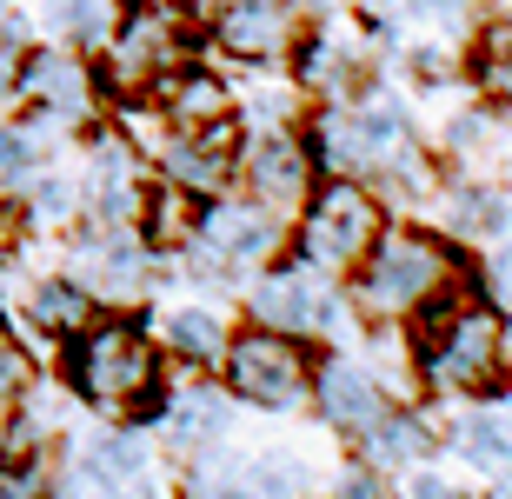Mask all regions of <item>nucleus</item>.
Returning a JSON list of instances; mask_svg holds the SVG:
<instances>
[{
	"instance_id": "1",
	"label": "nucleus",
	"mask_w": 512,
	"mask_h": 499,
	"mask_svg": "<svg viewBox=\"0 0 512 499\" xmlns=\"http://www.w3.org/2000/svg\"><path fill=\"white\" fill-rule=\"evenodd\" d=\"M453 280H466L453 240L439 227H419V220H386L380 240L360 253V267L346 273V293L366 320L380 327H406L433 293H446Z\"/></svg>"
},
{
	"instance_id": "2",
	"label": "nucleus",
	"mask_w": 512,
	"mask_h": 499,
	"mask_svg": "<svg viewBox=\"0 0 512 499\" xmlns=\"http://www.w3.org/2000/svg\"><path fill=\"white\" fill-rule=\"evenodd\" d=\"M506 327H512V313H499L479 287H466L453 307L439 313V320L406 327V333H413L419 386H426V393H446V400H479V393H499V386L512 380Z\"/></svg>"
},
{
	"instance_id": "3",
	"label": "nucleus",
	"mask_w": 512,
	"mask_h": 499,
	"mask_svg": "<svg viewBox=\"0 0 512 499\" xmlns=\"http://www.w3.org/2000/svg\"><path fill=\"white\" fill-rule=\"evenodd\" d=\"M386 227V200L373 180L360 173H320V187L306 193V207L293 213V260L313 273H346L360 267V253L380 240Z\"/></svg>"
},
{
	"instance_id": "4",
	"label": "nucleus",
	"mask_w": 512,
	"mask_h": 499,
	"mask_svg": "<svg viewBox=\"0 0 512 499\" xmlns=\"http://www.w3.org/2000/svg\"><path fill=\"white\" fill-rule=\"evenodd\" d=\"M67 346V380H74L80 400L94 406H147L153 386H160V353L133 320H100V327H80Z\"/></svg>"
},
{
	"instance_id": "5",
	"label": "nucleus",
	"mask_w": 512,
	"mask_h": 499,
	"mask_svg": "<svg viewBox=\"0 0 512 499\" xmlns=\"http://www.w3.org/2000/svg\"><path fill=\"white\" fill-rule=\"evenodd\" d=\"M220 366H227V386L240 393V400H253V406H300L306 393H313V360H306V346L293 340V333H280V327H260V320H253L247 333H233L227 353H220Z\"/></svg>"
},
{
	"instance_id": "6",
	"label": "nucleus",
	"mask_w": 512,
	"mask_h": 499,
	"mask_svg": "<svg viewBox=\"0 0 512 499\" xmlns=\"http://www.w3.org/2000/svg\"><path fill=\"white\" fill-rule=\"evenodd\" d=\"M340 280L333 273H313V267H266L260 280H253V320L260 327H280L293 333V340H313V333H333L340 327Z\"/></svg>"
},
{
	"instance_id": "7",
	"label": "nucleus",
	"mask_w": 512,
	"mask_h": 499,
	"mask_svg": "<svg viewBox=\"0 0 512 499\" xmlns=\"http://www.w3.org/2000/svg\"><path fill=\"white\" fill-rule=\"evenodd\" d=\"M240 180L260 207H273L280 220L306 207V193L320 187V160L306 147L300 134H286V127H260V134L240 147Z\"/></svg>"
},
{
	"instance_id": "8",
	"label": "nucleus",
	"mask_w": 512,
	"mask_h": 499,
	"mask_svg": "<svg viewBox=\"0 0 512 499\" xmlns=\"http://www.w3.org/2000/svg\"><path fill=\"white\" fill-rule=\"evenodd\" d=\"M286 227H293V220H280L273 207H260L253 193H207V207H200V220H193V240L213 247L227 267H266V260L280 253Z\"/></svg>"
},
{
	"instance_id": "9",
	"label": "nucleus",
	"mask_w": 512,
	"mask_h": 499,
	"mask_svg": "<svg viewBox=\"0 0 512 499\" xmlns=\"http://www.w3.org/2000/svg\"><path fill=\"white\" fill-rule=\"evenodd\" d=\"M14 94L40 114H60V120H87L100 100V80L87 67L74 40H60V47H34V54L14 67Z\"/></svg>"
},
{
	"instance_id": "10",
	"label": "nucleus",
	"mask_w": 512,
	"mask_h": 499,
	"mask_svg": "<svg viewBox=\"0 0 512 499\" xmlns=\"http://www.w3.org/2000/svg\"><path fill=\"white\" fill-rule=\"evenodd\" d=\"M173 60H180V20H173L167 7H133L114 34H107V74H114V87H127V94L160 87V80L173 74Z\"/></svg>"
},
{
	"instance_id": "11",
	"label": "nucleus",
	"mask_w": 512,
	"mask_h": 499,
	"mask_svg": "<svg viewBox=\"0 0 512 499\" xmlns=\"http://www.w3.org/2000/svg\"><path fill=\"white\" fill-rule=\"evenodd\" d=\"M313 413H320L333 433H346V440H360L366 426L380 420L386 406V386H380V373L373 366H360V360H346V353H326V360H313Z\"/></svg>"
},
{
	"instance_id": "12",
	"label": "nucleus",
	"mask_w": 512,
	"mask_h": 499,
	"mask_svg": "<svg viewBox=\"0 0 512 499\" xmlns=\"http://www.w3.org/2000/svg\"><path fill=\"white\" fill-rule=\"evenodd\" d=\"M160 160L180 193H227V180L240 173V127H233V114L207 120V127H173Z\"/></svg>"
},
{
	"instance_id": "13",
	"label": "nucleus",
	"mask_w": 512,
	"mask_h": 499,
	"mask_svg": "<svg viewBox=\"0 0 512 499\" xmlns=\"http://www.w3.org/2000/svg\"><path fill=\"white\" fill-rule=\"evenodd\" d=\"M207 34L233 60H286L300 40V14H293V0H227Z\"/></svg>"
},
{
	"instance_id": "14",
	"label": "nucleus",
	"mask_w": 512,
	"mask_h": 499,
	"mask_svg": "<svg viewBox=\"0 0 512 499\" xmlns=\"http://www.w3.org/2000/svg\"><path fill=\"white\" fill-rule=\"evenodd\" d=\"M433 207H439V233H446V240H466V247H493V240H506V227H512L506 187H493L486 173H453V180H439Z\"/></svg>"
},
{
	"instance_id": "15",
	"label": "nucleus",
	"mask_w": 512,
	"mask_h": 499,
	"mask_svg": "<svg viewBox=\"0 0 512 499\" xmlns=\"http://www.w3.org/2000/svg\"><path fill=\"white\" fill-rule=\"evenodd\" d=\"M286 60H293V80H300L306 94H320V100H353L366 87V47H353V40L333 34V27L300 34Z\"/></svg>"
},
{
	"instance_id": "16",
	"label": "nucleus",
	"mask_w": 512,
	"mask_h": 499,
	"mask_svg": "<svg viewBox=\"0 0 512 499\" xmlns=\"http://www.w3.org/2000/svg\"><path fill=\"white\" fill-rule=\"evenodd\" d=\"M74 280L94 293V300H133V293L147 287V253H140L133 233L100 227L74 247Z\"/></svg>"
},
{
	"instance_id": "17",
	"label": "nucleus",
	"mask_w": 512,
	"mask_h": 499,
	"mask_svg": "<svg viewBox=\"0 0 512 499\" xmlns=\"http://www.w3.org/2000/svg\"><path fill=\"white\" fill-rule=\"evenodd\" d=\"M360 453H366V466H380V473H413V466H426L439 453V433L413 406H386L380 420L360 433Z\"/></svg>"
},
{
	"instance_id": "18",
	"label": "nucleus",
	"mask_w": 512,
	"mask_h": 499,
	"mask_svg": "<svg viewBox=\"0 0 512 499\" xmlns=\"http://www.w3.org/2000/svg\"><path fill=\"white\" fill-rule=\"evenodd\" d=\"M87 200H94L100 227H127L133 213L147 207V193H140V167H133L127 140H100V147H94V160H87Z\"/></svg>"
},
{
	"instance_id": "19",
	"label": "nucleus",
	"mask_w": 512,
	"mask_h": 499,
	"mask_svg": "<svg viewBox=\"0 0 512 499\" xmlns=\"http://www.w3.org/2000/svg\"><path fill=\"white\" fill-rule=\"evenodd\" d=\"M320 173H373V147H366V127L353 114V100H320V114H313V134H306Z\"/></svg>"
},
{
	"instance_id": "20",
	"label": "nucleus",
	"mask_w": 512,
	"mask_h": 499,
	"mask_svg": "<svg viewBox=\"0 0 512 499\" xmlns=\"http://www.w3.org/2000/svg\"><path fill=\"white\" fill-rule=\"evenodd\" d=\"M160 114L173 127H207V120H227L233 114V87L207 67H173L160 80Z\"/></svg>"
},
{
	"instance_id": "21",
	"label": "nucleus",
	"mask_w": 512,
	"mask_h": 499,
	"mask_svg": "<svg viewBox=\"0 0 512 499\" xmlns=\"http://www.w3.org/2000/svg\"><path fill=\"white\" fill-rule=\"evenodd\" d=\"M80 473H94L87 486H100V493L140 486V473H147V433H133V426H107V433H94Z\"/></svg>"
},
{
	"instance_id": "22",
	"label": "nucleus",
	"mask_w": 512,
	"mask_h": 499,
	"mask_svg": "<svg viewBox=\"0 0 512 499\" xmlns=\"http://www.w3.org/2000/svg\"><path fill=\"white\" fill-rule=\"evenodd\" d=\"M167 433L180 453H193V446H213L220 433H227V393L220 386H180L167 400Z\"/></svg>"
},
{
	"instance_id": "23",
	"label": "nucleus",
	"mask_w": 512,
	"mask_h": 499,
	"mask_svg": "<svg viewBox=\"0 0 512 499\" xmlns=\"http://www.w3.org/2000/svg\"><path fill=\"white\" fill-rule=\"evenodd\" d=\"M160 333H167V346L180 353V360H193V366H213L220 353H227V320L213 307H173L167 320H160Z\"/></svg>"
},
{
	"instance_id": "24",
	"label": "nucleus",
	"mask_w": 512,
	"mask_h": 499,
	"mask_svg": "<svg viewBox=\"0 0 512 499\" xmlns=\"http://www.w3.org/2000/svg\"><path fill=\"white\" fill-rule=\"evenodd\" d=\"M27 313H34V327H40V333H54V340H74L80 327H94V293L80 287V280H47V287H34Z\"/></svg>"
},
{
	"instance_id": "25",
	"label": "nucleus",
	"mask_w": 512,
	"mask_h": 499,
	"mask_svg": "<svg viewBox=\"0 0 512 499\" xmlns=\"http://www.w3.org/2000/svg\"><path fill=\"white\" fill-rule=\"evenodd\" d=\"M453 446H459V460L473 466V473H506L512 466V426L493 420V413H466V420H453Z\"/></svg>"
},
{
	"instance_id": "26",
	"label": "nucleus",
	"mask_w": 512,
	"mask_h": 499,
	"mask_svg": "<svg viewBox=\"0 0 512 499\" xmlns=\"http://www.w3.org/2000/svg\"><path fill=\"white\" fill-rule=\"evenodd\" d=\"M47 27L74 47H100L114 34V0H47Z\"/></svg>"
},
{
	"instance_id": "27",
	"label": "nucleus",
	"mask_w": 512,
	"mask_h": 499,
	"mask_svg": "<svg viewBox=\"0 0 512 499\" xmlns=\"http://www.w3.org/2000/svg\"><path fill=\"white\" fill-rule=\"evenodd\" d=\"M40 167H47V154H40V134H27V127H0V187L20 193Z\"/></svg>"
},
{
	"instance_id": "28",
	"label": "nucleus",
	"mask_w": 512,
	"mask_h": 499,
	"mask_svg": "<svg viewBox=\"0 0 512 499\" xmlns=\"http://www.w3.org/2000/svg\"><path fill=\"white\" fill-rule=\"evenodd\" d=\"M27 207H34V220L40 227H60V220H74V187H67V180H60V173H47L40 167L34 180H27Z\"/></svg>"
},
{
	"instance_id": "29",
	"label": "nucleus",
	"mask_w": 512,
	"mask_h": 499,
	"mask_svg": "<svg viewBox=\"0 0 512 499\" xmlns=\"http://www.w3.org/2000/svg\"><path fill=\"white\" fill-rule=\"evenodd\" d=\"M473 280H479V293H486L499 313H512V247H499V240H493V253L479 260Z\"/></svg>"
},
{
	"instance_id": "30",
	"label": "nucleus",
	"mask_w": 512,
	"mask_h": 499,
	"mask_svg": "<svg viewBox=\"0 0 512 499\" xmlns=\"http://www.w3.org/2000/svg\"><path fill=\"white\" fill-rule=\"evenodd\" d=\"M240 493H300V466L280 460V453H266V460H253V466H247Z\"/></svg>"
},
{
	"instance_id": "31",
	"label": "nucleus",
	"mask_w": 512,
	"mask_h": 499,
	"mask_svg": "<svg viewBox=\"0 0 512 499\" xmlns=\"http://www.w3.org/2000/svg\"><path fill=\"white\" fill-rule=\"evenodd\" d=\"M20 386H27V360H20V346L7 340V327H0V413L14 406Z\"/></svg>"
},
{
	"instance_id": "32",
	"label": "nucleus",
	"mask_w": 512,
	"mask_h": 499,
	"mask_svg": "<svg viewBox=\"0 0 512 499\" xmlns=\"http://www.w3.org/2000/svg\"><path fill=\"white\" fill-rule=\"evenodd\" d=\"M413 67H419V74H426V80H446V74H453V67H459V54H446V47H433V40H426V47H419V54H413Z\"/></svg>"
},
{
	"instance_id": "33",
	"label": "nucleus",
	"mask_w": 512,
	"mask_h": 499,
	"mask_svg": "<svg viewBox=\"0 0 512 499\" xmlns=\"http://www.w3.org/2000/svg\"><path fill=\"white\" fill-rule=\"evenodd\" d=\"M340 493H353V499H373V493H386V480H380V466H346V480H340Z\"/></svg>"
},
{
	"instance_id": "34",
	"label": "nucleus",
	"mask_w": 512,
	"mask_h": 499,
	"mask_svg": "<svg viewBox=\"0 0 512 499\" xmlns=\"http://www.w3.org/2000/svg\"><path fill=\"white\" fill-rule=\"evenodd\" d=\"M406 493H413V499H446V493H453V480H439V473H413Z\"/></svg>"
},
{
	"instance_id": "35",
	"label": "nucleus",
	"mask_w": 512,
	"mask_h": 499,
	"mask_svg": "<svg viewBox=\"0 0 512 499\" xmlns=\"http://www.w3.org/2000/svg\"><path fill=\"white\" fill-rule=\"evenodd\" d=\"M220 7H227V0H180V14H193V20H207V27H213V14H220Z\"/></svg>"
},
{
	"instance_id": "36",
	"label": "nucleus",
	"mask_w": 512,
	"mask_h": 499,
	"mask_svg": "<svg viewBox=\"0 0 512 499\" xmlns=\"http://www.w3.org/2000/svg\"><path fill=\"white\" fill-rule=\"evenodd\" d=\"M14 67H20V60H14V47L0 40V87H14Z\"/></svg>"
}]
</instances>
